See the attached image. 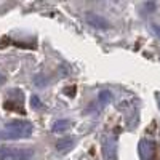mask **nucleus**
I'll list each match as a JSON object with an SVG mask.
<instances>
[{"mask_svg":"<svg viewBox=\"0 0 160 160\" xmlns=\"http://www.w3.org/2000/svg\"><path fill=\"white\" fill-rule=\"evenodd\" d=\"M99 102H102V104H108L111 99H112V95H111V93L108 91V90H104V91H101L99 93Z\"/></svg>","mask_w":160,"mask_h":160,"instance_id":"obj_7","label":"nucleus"},{"mask_svg":"<svg viewBox=\"0 0 160 160\" xmlns=\"http://www.w3.org/2000/svg\"><path fill=\"white\" fill-rule=\"evenodd\" d=\"M152 29H154V32H155V34H157V35L160 37V26H157V24H154V28H152Z\"/></svg>","mask_w":160,"mask_h":160,"instance_id":"obj_9","label":"nucleus"},{"mask_svg":"<svg viewBox=\"0 0 160 160\" xmlns=\"http://www.w3.org/2000/svg\"><path fill=\"white\" fill-rule=\"evenodd\" d=\"M32 135V123L28 120H11L7 123L5 130L0 131V138L3 139H18L28 138Z\"/></svg>","mask_w":160,"mask_h":160,"instance_id":"obj_1","label":"nucleus"},{"mask_svg":"<svg viewBox=\"0 0 160 160\" xmlns=\"http://www.w3.org/2000/svg\"><path fill=\"white\" fill-rule=\"evenodd\" d=\"M72 148H74V138H64V139H59L56 142V151L61 154L69 152Z\"/></svg>","mask_w":160,"mask_h":160,"instance_id":"obj_5","label":"nucleus"},{"mask_svg":"<svg viewBox=\"0 0 160 160\" xmlns=\"http://www.w3.org/2000/svg\"><path fill=\"white\" fill-rule=\"evenodd\" d=\"M34 157V151L29 148H0V160H31Z\"/></svg>","mask_w":160,"mask_h":160,"instance_id":"obj_2","label":"nucleus"},{"mask_svg":"<svg viewBox=\"0 0 160 160\" xmlns=\"http://www.w3.org/2000/svg\"><path fill=\"white\" fill-rule=\"evenodd\" d=\"M85 19H87V22H88L90 26H93L95 29L106 31V29L111 28V22H109L108 19L102 18V16H99V15H96V13H93V11H87Z\"/></svg>","mask_w":160,"mask_h":160,"instance_id":"obj_4","label":"nucleus"},{"mask_svg":"<svg viewBox=\"0 0 160 160\" xmlns=\"http://www.w3.org/2000/svg\"><path fill=\"white\" fill-rule=\"evenodd\" d=\"M139 157L141 160H158V155H157V146L154 141H148L144 139L139 142Z\"/></svg>","mask_w":160,"mask_h":160,"instance_id":"obj_3","label":"nucleus"},{"mask_svg":"<svg viewBox=\"0 0 160 160\" xmlns=\"http://www.w3.org/2000/svg\"><path fill=\"white\" fill-rule=\"evenodd\" d=\"M69 127H71V122H69V120H66V118H62V120H58V122L53 123L51 130L55 133H61V131H66Z\"/></svg>","mask_w":160,"mask_h":160,"instance_id":"obj_6","label":"nucleus"},{"mask_svg":"<svg viewBox=\"0 0 160 160\" xmlns=\"http://www.w3.org/2000/svg\"><path fill=\"white\" fill-rule=\"evenodd\" d=\"M32 106L34 108H42V104H40V99H38V96H32Z\"/></svg>","mask_w":160,"mask_h":160,"instance_id":"obj_8","label":"nucleus"},{"mask_svg":"<svg viewBox=\"0 0 160 160\" xmlns=\"http://www.w3.org/2000/svg\"><path fill=\"white\" fill-rule=\"evenodd\" d=\"M5 80H7V78H5L2 74H0V85H2V83H5Z\"/></svg>","mask_w":160,"mask_h":160,"instance_id":"obj_10","label":"nucleus"}]
</instances>
